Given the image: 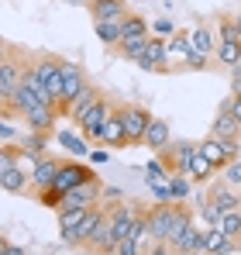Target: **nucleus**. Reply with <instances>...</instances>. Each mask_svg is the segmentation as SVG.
Wrapping results in <instances>:
<instances>
[{
    "label": "nucleus",
    "mask_w": 241,
    "mask_h": 255,
    "mask_svg": "<svg viewBox=\"0 0 241 255\" xmlns=\"http://www.w3.org/2000/svg\"><path fill=\"white\" fill-rule=\"evenodd\" d=\"M90 179H97L93 166H86L83 159H62V169H59V176H55V183H52L48 190L35 193V200H38L41 207H48V211H59L62 197H66L69 190L83 186V183H90Z\"/></svg>",
    "instance_id": "f257e3e1"
},
{
    "label": "nucleus",
    "mask_w": 241,
    "mask_h": 255,
    "mask_svg": "<svg viewBox=\"0 0 241 255\" xmlns=\"http://www.w3.org/2000/svg\"><path fill=\"white\" fill-rule=\"evenodd\" d=\"M104 207H107V204L100 200V204L83 207V211L59 214V238H62V245H66V249H73V252H80L83 245H86V238L93 235V228H97V221H100Z\"/></svg>",
    "instance_id": "f03ea898"
},
{
    "label": "nucleus",
    "mask_w": 241,
    "mask_h": 255,
    "mask_svg": "<svg viewBox=\"0 0 241 255\" xmlns=\"http://www.w3.org/2000/svg\"><path fill=\"white\" fill-rule=\"evenodd\" d=\"M35 73H38L41 86H45V97L48 104L59 111V100H62V80H66V59L55 55V52H35Z\"/></svg>",
    "instance_id": "7ed1b4c3"
},
{
    "label": "nucleus",
    "mask_w": 241,
    "mask_h": 255,
    "mask_svg": "<svg viewBox=\"0 0 241 255\" xmlns=\"http://www.w3.org/2000/svg\"><path fill=\"white\" fill-rule=\"evenodd\" d=\"M118 107V118L124 121V134H127V145L134 148V145H145V131L152 125V111L148 107H141V104H134V100H118L114 104Z\"/></svg>",
    "instance_id": "20e7f679"
},
{
    "label": "nucleus",
    "mask_w": 241,
    "mask_h": 255,
    "mask_svg": "<svg viewBox=\"0 0 241 255\" xmlns=\"http://www.w3.org/2000/svg\"><path fill=\"white\" fill-rule=\"evenodd\" d=\"M114 104L118 100H111V97H100L83 118H73V128L83 131V138L86 141H93V145H100L104 141V125H107V118L114 114Z\"/></svg>",
    "instance_id": "39448f33"
},
{
    "label": "nucleus",
    "mask_w": 241,
    "mask_h": 255,
    "mask_svg": "<svg viewBox=\"0 0 241 255\" xmlns=\"http://www.w3.org/2000/svg\"><path fill=\"white\" fill-rule=\"evenodd\" d=\"M197 148L207 155V162L217 172L224 169L228 162L241 159V138H214V134H210V138H200V141H197Z\"/></svg>",
    "instance_id": "423d86ee"
},
{
    "label": "nucleus",
    "mask_w": 241,
    "mask_h": 255,
    "mask_svg": "<svg viewBox=\"0 0 241 255\" xmlns=\"http://www.w3.org/2000/svg\"><path fill=\"white\" fill-rule=\"evenodd\" d=\"M104 204H107V200H104ZM118 245H120V242L114 238V221H111V211L104 207L100 221H97V228H93V235L86 238V245H83L80 252L83 255H114Z\"/></svg>",
    "instance_id": "0eeeda50"
},
{
    "label": "nucleus",
    "mask_w": 241,
    "mask_h": 255,
    "mask_svg": "<svg viewBox=\"0 0 241 255\" xmlns=\"http://www.w3.org/2000/svg\"><path fill=\"white\" fill-rule=\"evenodd\" d=\"M86 86H90V80H86V69L66 59V80H62V100H59V118H69V114H73V104H76V97H80Z\"/></svg>",
    "instance_id": "6e6552de"
},
{
    "label": "nucleus",
    "mask_w": 241,
    "mask_h": 255,
    "mask_svg": "<svg viewBox=\"0 0 241 255\" xmlns=\"http://www.w3.org/2000/svg\"><path fill=\"white\" fill-rule=\"evenodd\" d=\"M200 200H207L214 211L228 214V211H238V207H241V190H235L231 183H224L221 172H217V179L207 183V190L200 193Z\"/></svg>",
    "instance_id": "1a4fd4ad"
},
{
    "label": "nucleus",
    "mask_w": 241,
    "mask_h": 255,
    "mask_svg": "<svg viewBox=\"0 0 241 255\" xmlns=\"http://www.w3.org/2000/svg\"><path fill=\"white\" fill-rule=\"evenodd\" d=\"M190 52H193V38L190 28H179L169 42H165V55H169V76L172 73H190Z\"/></svg>",
    "instance_id": "9d476101"
},
{
    "label": "nucleus",
    "mask_w": 241,
    "mask_h": 255,
    "mask_svg": "<svg viewBox=\"0 0 241 255\" xmlns=\"http://www.w3.org/2000/svg\"><path fill=\"white\" fill-rule=\"evenodd\" d=\"M0 190L10 197H28L31 193V172L14 166L10 159H0Z\"/></svg>",
    "instance_id": "9b49d317"
},
{
    "label": "nucleus",
    "mask_w": 241,
    "mask_h": 255,
    "mask_svg": "<svg viewBox=\"0 0 241 255\" xmlns=\"http://www.w3.org/2000/svg\"><path fill=\"white\" fill-rule=\"evenodd\" d=\"M176 221V204H148V228H152V242H165L169 238V228Z\"/></svg>",
    "instance_id": "f8f14e48"
},
{
    "label": "nucleus",
    "mask_w": 241,
    "mask_h": 255,
    "mask_svg": "<svg viewBox=\"0 0 241 255\" xmlns=\"http://www.w3.org/2000/svg\"><path fill=\"white\" fill-rule=\"evenodd\" d=\"M193 152H197V141H169V145L159 152V159H162V166H165L169 172H186Z\"/></svg>",
    "instance_id": "ddd939ff"
},
{
    "label": "nucleus",
    "mask_w": 241,
    "mask_h": 255,
    "mask_svg": "<svg viewBox=\"0 0 241 255\" xmlns=\"http://www.w3.org/2000/svg\"><path fill=\"white\" fill-rule=\"evenodd\" d=\"M138 69H145V73H162V76H169V55H165V38H152L148 48H145V55L134 62Z\"/></svg>",
    "instance_id": "4468645a"
},
{
    "label": "nucleus",
    "mask_w": 241,
    "mask_h": 255,
    "mask_svg": "<svg viewBox=\"0 0 241 255\" xmlns=\"http://www.w3.org/2000/svg\"><path fill=\"white\" fill-rule=\"evenodd\" d=\"M59 169H62V159L59 155H41L38 169L31 172V200H35V193H41V190H48L52 183H55V176H59Z\"/></svg>",
    "instance_id": "2eb2a0df"
},
{
    "label": "nucleus",
    "mask_w": 241,
    "mask_h": 255,
    "mask_svg": "<svg viewBox=\"0 0 241 255\" xmlns=\"http://www.w3.org/2000/svg\"><path fill=\"white\" fill-rule=\"evenodd\" d=\"M17 121H21V128H28V131H48V134H55L59 111H55V107H48V104H41V107H35V111L21 114Z\"/></svg>",
    "instance_id": "dca6fc26"
},
{
    "label": "nucleus",
    "mask_w": 241,
    "mask_h": 255,
    "mask_svg": "<svg viewBox=\"0 0 241 255\" xmlns=\"http://www.w3.org/2000/svg\"><path fill=\"white\" fill-rule=\"evenodd\" d=\"M86 10H90V21L93 24H100V21H124L131 14L124 0H90Z\"/></svg>",
    "instance_id": "f3484780"
},
{
    "label": "nucleus",
    "mask_w": 241,
    "mask_h": 255,
    "mask_svg": "<svg viewBox=\"0 0 241 255\" xmlns=\"http://www.w3.org/2000/svg\"><path fill=\"white\" fill-rule=\"evenodd\" d=\"M241 252V245L235 238H228L221 228H207V238H203V255H235Z\"/></svg>",
    "instance_id": "a211bd4d"
},
{
    "label": "nucleus",
    "mask_w": 241,
    "mask_h": 255,
    "mask_svg": "<svg viewBox=\"0 0 241 255\" xmlns=\"http://www.w3.org/2000/svg\"><path fill=\"white\" fill-rule=\"evenodd\" d=\"M210 134H214V138H241V121L231 111H221V107H217V114H214V121H210Z\"/></svg>",
    "instance_id": "6ab92c4d"
},
{
    "label": "nucleus",
    "mask_w": 241,
    "mask_h": 255,
    "mask_svg": "<svg viewBox=\"0 0 241 255\" xmlns=\"http://www.w3.org/2000/svg\"><path fill=\"white\" fill-rule=\"evenodd\" d=\"M104 148H131L127 145V134H124V121L118 118V107H114V114L107 118V125H104V141H100Z\"/></svg>",
    "instance_id": "aec40b11"
},
{
    "label": "nucleus",
    "mask_w": 241,
    "mask_h": 255,
    "mask_svg": "<svg viewBox=\"0 0 241 255\" xmlns=\"http://www.w3.org/2000/svg\"><path fill=\"white\" fill-rule=\"evenodd\" d=\"M172 141V131H169V121H162V118H152V125L145 131V148H152L155 155H159L162 148Z\"/></svg>",
    "instance_id": "412c9836"
},
{
    "label": "nucleus",
    "mask_w": 241,
    "mask_h": 255,
    "mask_svg": "<svg viewBox=\"0 0 241 255\" xmlns=\"http://www.w3.org/2000/svg\"><path fill=\"white\" fill-rule=\"evenodd\" d=\"M214 59H217V66H224V69H238L241 66V38H221Z\"/></svg>",
    "instance_id": "4be33fe9"
},
{
    "label": "nucleus",
    "mask_w": 241,
    "mask_h": 255,
    "mask_svg": "<svg viewBox=\"0 0 241 255\" xmlns=\"http://www.w3.org/2000/svg\"><path fill=\"white\" fill-rule=\"evenodd\" d=\"M55 138H59V145H62L69 155L90 159V141L83 138V131H55Z\"/></svg>",
    "instance_id": "5701e85b"
},
{
    "label": "nucleus",
    "mask_w": 241,
    "mask_h": 255,
    "mask_svg": "<svg viewBox=\"0 0 241 255\" xmlns=\"http://www.w3.org/2000/svg\"><path fill=\"white\" fill-rule=\"evenodd\" d=\"M186 176H190L193 183H203V186H207V183H210V179L217 176V169H214V166L207 162V155H203L200 148H197V152L190 155V166H186Z\"/></svg>",
    "instance_id": "b1692460"
},
{
    "label": "nucleus",
    "mask_w": 241,
    "mask_h": 255,
    "mask_svg": "<svg viewBox=\"0 0 241 255\" xmlns=\"http://www.w3.org/2000/svg\"><path fill=\"white\" fill-rule=\"evenodd\" d=\"M93 31H97L100 45H107L114 52L120 45V38H124V21H100V24H93Z\"/></svg>",
    "instance_id": "393cba45"
},
{
    "label": "nucleus",
    "mask_w": 241,
    "mask_h": 255,
    "mask_svg": "<svg viewBox=\"0 0 241 255\" xmlns=\"http://www.w3.org/2000/svg\"><path fill=\"white\" fill-rule=\"evenodd\" d=\"M55 134H48V131H21V138H17V145L21 148H28V152H35V155H48V141H52Z\"/></svg>",
    "instance_id": "a878e982"
},
{
    "label": "nucleus",
    "mask_w": 241,
    "mask_h": 255,
    "mask_svg": "<svg viewBox=\"0 0 241 255\" xmlns=\"http://www.w3.org/2000/svg\"><path fill=\"white\" fill-rule=\"evenodd\" d=\"M203 238H207V231H200L197 224L179 238V245L172 249V255H203Z\"/></svg>",
    "instance_id": "bb28decb"
},
{
    "label": "nucleus",
    "mask_w": 241,
    "mask_h": 255,
    "mask_svg": "<svg viewBox=\"0 0 241 255\" xmlns=\"http://www.w3.org/2000/svg\"><path fill=\"white\" fill-rule=\"evenodd\" d=\"M152 42V35H138V38H124V42L114 48V55L118 59H131V62H138L141 55H145V48Z\"/></svg>",
    "instance_id": "cd10ccee"
},
{
    "label": "nucleus",
    "mask_w": 241,
    "mask_h": 255,
    "mask_svg": "<svg viewBox=\"0 0 241 255\" xmlns=\"http://www.w3.org/2000/svg\"><path fill=\"white\" fill-rule=\"evenodd\" d=\"M190 38H193V45L200 48L203 55H210V59L217 55V42H221V38L214 35V28H207V24H197V28H190Z\"/></svg>",
    "instance_id": "c85d7f7f"
},
{
    "label": "nucleus",
    "mask_w": 241,
    "mask_h": 255,
    "mask_svg": "<svg viewBox=\"0 0 241 255\" xmlns=\"http://www.w3.org/2000/svg\"><path fill=\"white\" fill-rule=\"evenodd\" d=\"M100 97H104V93H100L97 86L90 83V86H86V90L80 93V97H76V104H73V114H69V121H73V118H83V114H86V111H90V107H93V104L100 100Z\"/></svg>",
    "instance_id": "c756f323"
},
{
    "label": "nucleus",
    "mask_w": 241,
    "mask_h": 255,
    "mask_svg": "<svg viewBox=\"0 0 241 255\" xmlns=\"http://www.w3.org/2000/svg\"><path fill=\"white\" fill-rule=\"evenodd\" d=\"M217 228H221L228 238H235V242L241 245V207H238V211H228L224 217H221V224H217Z\"/></svg>",
    "instance_id": "7c9ffc66"
},
{
    "label": "nucleus",
    "mask_w": 241,
    "mask_h": 255,
    "mask_svg": "<svg viewBox=\"0 0 241 255\" xmlns=\"http://www.w3.org/2000/svg\"><path fill=\"white\" fill-rule=\"evenodd\" d=\"M172 197L176 200H190V190H193V179L186 176V172H172Z\"/></svg>",
    "instance_id": "2f4dec72"
},
{
    "label": "nucleus",
    "mask_w": 241,
    "mask_h": 255,
    "mask_svg": "<svg viewBox=\"0 0 241 255\" xmlns=\"http://www.w3.org/2000/svg\"><path fill=\"white\" fill-rule=\"evenodd\" d=\"M17 118H0V141H17L24 128H17Z\"/></svg>",
    "instance_id": "473e14b6"
},
{
    "label": "nucleus",
    "mask_w": 241,
    "mask_h": 255,
    "mask_svg": "<svg viewBox=\"0 0 241 255\" xmlns=\"http://www.w3.org/2000/svg\"><path fill=\"white\" fill-rule=\"evenodd\" d=\"M221 179H224V183H231L235 190H241V159H235V162H228V166L221 169Z\"/></svg>",
    "instance_id": "72a5a7b5"
},
{
    "label": "nucleus",
    "mask_w": 241,
    "mask_h": 255,
    "mask_svg": "<svg viewBox=\"0 0 241 255\" xmlns=\"http://www.w3.org/2000/svg\"><path fill=\"white\" fill-rule=\"evenodd\" d=\"M114 255H148V249H145V245H138L134 238H124L118 249H114Z\"/></svg>",
    "instance_id": "f704fd0d"
},
{
    "label": "nucleus",
    "mask_w": 241,
    "mask_h": 255,
    "mask_svg": "<svg viewBox=\"0 0 241 255\" xmlns=\"http://www.w3.org/2000/svg\"><path fill=\"white\" fill-rule=\"evenodd\" d=\"M172 35H176V24H172V21H165V17H159V21L152 24V38H165V42H169Z\"/></svg>",
    "instance_id": "c9c22d12"
},
{
    "label": "nucleus",
    "mask_w": 241,
    "mask_h": 255,
    "mask_svg": "<svg viewBox=\"0 0 241 255\" xmlns=\"http://www.w3.org/2000/svg\"><path fill=\"white\" fill-rule=\"evenodd\" d=\"M169 176H172V172L162 166V159H152V162L145 166V179H169Z\"/></svg>",
    "instance_id": "e433bc0d"
},
{
    "label": "nucleus",
    "mask_w": 241,
    "mask_h": 255,
    "mask_svg": "<svg viewBox=\"0 0 241 255\" xmlns=\"http://www.w3.org/2000/svg\"><path fill=\"white\" fill-rule=\"evenodd\" d=\"M86 162H93V166H104V162H111V148H104V145H100V148H93Z\"/></svg>",
    "instance_id": "4c0bfd02"
},
{
    "label": "nucleus",
    "mask_w": 241,
    "mask_h": 255,
    "mask_svg": "<svg viewBox=\"0 0 241 255\" xmlns=\"http://www.w3.org/2000/svg\"><path fill=\"white\" fill-rule=\"evenodd\" d=\"M0 255H28V252H24V249H17V245H10V242L3 238V242H0Z\"/></svg>",
    "instance_id": "58836bf2"
},
{
    "label": "nucleus",
    "mask_w": 241,
    "mask_h": 255,
    "mask_svg": "<svg viewBox=\"0 0 241 255\" xmlns=\"http://www.w3.org/2000/svg\"><path fill=\"white\" fill-rule=\"evenodd\" d=\"M148 255H172V249H169L165 242H155V245L148 249Z\"/></svg>",
    "instance_id": "ea45409f"
},
{
    "label": "nucleus",
    "mask_w": 241,
    "mask_h": 255,
    "mask_svg": "<svg viewBox=\"0 0 241 255\" xmlns=\"http://www.w3.org/2000/svg\"><path fill=\"white\" fill-rule=\"evenodd\" d=\"M231 97H235V93H231ZM231 114H235V118L241 121V97H235V104H231Z\"/></svg>",
    "instance_id": "a19ab883"
},
{
    "label": "nucleus",
    "mask_w": 241,
    "mask_h": 255,
    "mask_svg": "<svg viewBox=\"0 0 241 255\" xmlns=\"http://www.w3.org/2000/svg\"><path fill=\"white\" fill-rule=\"evenodd\" d=\"M231 17H235V35H238V38H241V10H235Z\"/></svg>",
    "instance_id": "79ce46f5"
},
{
    "label": "nucleus",
    "mask_w": 241,
    "mask_h": 255,
    "mask_svg": "<svg viewBox=\"0 0 241 255\" xmlns=\"http://www.w3.org/2000/svg\"><path fill=\"white\" fill-rule=\"evenodd\" d=\"M69 3H90V0H69Z\"/></svg>",
    "instance_id": "37998d69"
}]
</instances>
